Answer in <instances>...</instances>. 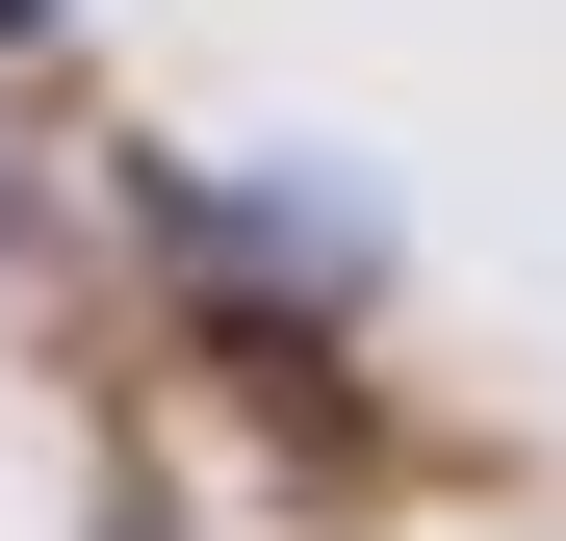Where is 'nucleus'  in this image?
<instances>
[{
	"mask_svg": "<svg viewBox=\"0 0 566 541\" xmlns=\"http://www.w3.org/2000/svg\"><path fill=\"white\" fill-rule=\"evenodd\" d=\"M104 541H155V490H104Z\"/></svg>",
	"mask_w": 566,
	"mask_h": 541,
	"instance_id": "1",
	"label": "nucleus"
}]
</instances>
